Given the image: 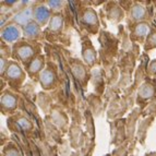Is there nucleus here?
<instances>
[{"mask_svg":"<svg viewBox=\"0 0 156 156\" xmlns=\"http://www.w3.org/2000/svg\"><path fill=\"white\" fill-rule=\"evenodd\" d=\"M148 32H150V27H148V25H146L145 23L139 24L138 27H136V33H138L139 35H145Z\"/></svg>","mask_w":156,"mask_h":156,"instance_id":"nucleus-12","label":"nucleus"},{"mask_svg":"<svg viewBox=\"0 0 156 156\" xmlns=\"http://www.w3.org/2000/svg\"><path fill=\"white\" fill-rule=\"evenodd\" d=\"M39 33V26L35 22H31L24 26V35L27 37H36Z\"/></svg>","mask_w":156,"mask_h":156,"instance_id":"nucleus-3","label":"nucleus"},{"mask_svg":"<svg viewBox=\"0 0 156 156\" xmlns=\"http://www.w3.org/2000/svg\"><path fill=\"white\" fill-rule=\"evenodd\" d=\"M16 54L22 60H26L31 58L32 55H33V48L31 46H29V45H22V46H20L18 48Z\"/></svg>","mask_w":156,"mask_h":156,"instance_id":"nucleus-4","label":"nucleus"},{"mask_svg":"<svg viewBox=\"0 0 156 156\" xmlns=\"http://www.w3.org/2000/svg\"><path fill=\"white\" fill-rule=\"evenodd\" d=\"M49 5H51V8L58 9V8H60V5H61V2H59V1H50Z\"/></svg>","mask_w":156,"mask_h":156,"instance_id":"nucleus-14","label":"nucleus"},{"mask_svg":"<svg viewBox=\"0 0 156 156\" xmlns=\"http://www.w3.org/2000/svg\"><path fill=\"white\" fill-rule=\"evenodd\" d=\"M8 76H10L11 79H18L22 76V71L20 69L18 65L16 63H12V65L9 67L8 69Z\"/></svg>","mask_w":156,"mask_h":156,"instance_id":"nucleus-6","label":"nucleus"},{"mask_svg":"<svg viewBox=\"0 0 156 156\" xmlns=\"http://www.w3.org/2000/svg\"><path fill=\"white\" fill-rule=\"evenodd\" d=\"M144 13H145V11L141 5H135L132 11V14L135 19H142L144 16Z\"/></svg>","mask_w":156,"mask_h":156,"instance_id":"nucleus-11","label":"nucleus"},{"mask_svg":"<svg viewBox=\"0 0 156 156\" xmlns=\"http://www.w3.org/2000/svg\"><path fill=\"white\" fill-rule=\"evenodd\" d=\"M35 18L41 24L45 23L49 18V11L47 10V8H45V7H39L35 12Z\"/></svg>","mask_w":156,"mask_h":156,"instance_id":"nucleus-5","label":"nucleus"},{"mask_svg":"<svg viewBox=\"0 0 156 156\" xmlns=\"http://www.w3.org/2000/svg\"><path fill=\"white\" fill-rule=\"evenodd\" d=\"M5 70V62H3V60H1V72H3Z\"/></svg>","mask_w":156,"mask_h":156,"instance_id":"nucleus-15","label":"nucleus"},{"mask_svg":"<svg viewBox=\"0 0 156 156\" xmlns=\"http://www.w3.org/2000/svg\"><path fill=\"white\" fill-rule=\"evenodd\" d=\"M33 16V12H32L31 9H25V10L21 11V12H19L18 14H16L14 16V21L16 22L18 24L20 25H27L29 23H31V19Z\"/></svg>","mask_w":156,"mask_h":156,"instance_id":"nucleus-1","label":"nucleus"},{"mask_svg":"<svg viewBox=\"0 0 156 156\" xmlns=\"http://www.w3.org/2000/svg\"><path fill=\"white\" fill-rule=\"evenodd\" d=\"M84 20H85L86 23L89 24H94L96 23V16H95V14H94L93 12H87L84 16Z\"/></svg>","mask_w":156,"mask_h":156,"instance_id":"nucleus-13","label":"nucleus"},{"mask_svg":"<svg viewBox=\"0 0 156 156\" xmlns=\"http://www.w3.org/2000/svg\"><path fill=\"white\" fill-rule=\"evenodd\" d=\"M2 105H5L8 108H12V107L16 106V99L11 95H5L2 97Z\"/></svg>","mask_w":156,"mask_h":156,"instance_id":"nucleus-9","label":"nucleus"},{"mask_svg":"<svg viewBox=\"0 0 156 156\" xmlns=\"http://www.w3.org/2000/svg\"><path fill=\"white\" fill-rule=\"evenodd\" d=\"M42 59L43 58H37V59L34 60L33 62L31 63V66H30V72L35 73L43 67V60Z\"/></svg>","mask_w":156,"mask_h":156,"instance_id":"nucleus-7","label":"nucleus"},{"mask_svg":"<svg viewBox=\"0 0 156 156\" xmlns=\"http://www.w3.org/2000/svg\"><path fill=\"white\" fill-rule=\"evenodd\" d=\"M61 24H62V19H61V16H54V18L51 19V21H50V29L58 30L60 26H61Z\"/></svg>","mask_w":156,"mask_h":156,"instance_id":"nucleus-10","label":"nucleus"},{"mask_svg":"<svg viewBox=\"0 0 156 156\" xmlns=\"http://www.w3.org/2000/svg\"><path fill=\"white\" fill-rule=\"evenodd\" d=\"M20 37V32L14 26H8L5 31L2 32V38L5 42H14Z\"/></svg>","mask_w":156,"mask_h":156,"instance_id":"nucleus-2","label":"nucleus"},{"mask_svg":"<svg viewBox=\"0 0 156 156\" xmlns=\"http://www.w3.org/2000/svg\"><path fill=\"white\" fill-rule=\"evenodd\" d=\"M52 80H54V76H52V73H50V71H44V72H43L41 81L43 82L44 85H49V84H51Z\"/></svg>","mask_w":156,"mask_h":156,"instance_id":"nucleus-8","label":"nucleus"}]
</instances>
